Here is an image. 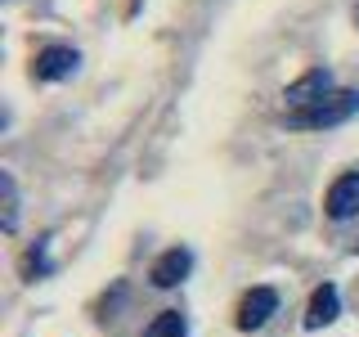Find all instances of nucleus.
Returning a JSON list of instances; mask_svg holds the SVG:
<instances>
[{
    "label": "nucleus",
    "instance_id": "f257e3e1",
    "mask_svg": "<svg viewBox=\"0 0 359 337\" xmlns=\"http://www.w3.org/2000/svg\"><path fill=\"white\" fill-rule=\"evenodd\" d=\"M359 112V90H332V95H323L319 104L301 108L287 117V126H301V131H319V126H341L346 117H355Z\"/></svg>",
    "mask_w": 359,
    "mask_h": 337
},
{
    "label": "nucleus",
    "instance_id": "f03ea898",
    "mask_svg": "<svg viewBox=\"0 0 359 337\" xmlns=\"http://www.w3.org/2000/svg\"><path fill=\"white\" fill-rule=\"evenodd\" d=\"M76 63H81V54L72 45H45V50H36V59H32V77L36 81H67L76 72Z\"/></svg>",
    "mask_w": 359,
    "mask_h": 337
},
{
    "label": "nucleus",
    "instance_id": "7ed1b4c3",
    "mask_svg": "<svg viewBox=\"0 0 359 337\" xmlns=\"http://www.w3.org/2000/svg\"><path fill=\"white\" fill-rule=\"evenodd\" d=\"M323 95H332V72H328V67H310L306 77H297V81L283 90V99H287V108H292V112L319 104Z\"/></svg>",
    "mask_w": 359,
    "mask_h": 337
},
{
    "label": "nucleus",
    "instance_id": "20e7f679",
    "mask_svg": "<svg viewBox=\"0 0 359 337\" xmlns=\"http://www.w3.org/2000/svg\"><path fill=\"white\" fill-rule=\"evenodd\" d=\"M274 310H278V292H274V288H265V284H261V288H252V292H247V297L238 301V329H243V333L265 329Z\"/></svg>",
    "mask_w": 359,
    "mask_h": 337
},
{
    "label": "nucleus",
    "instance_id": "39448f33",
    "mask_svg": "<svg viewBox=\"0 0 359 337\" xmlns=\"http://www.w3.org/2000/svg\"><path fill=\"white\" fill-rule=\"evenodd\" d=\"M323 211L332 220H355L359 216V171H346L341 180H332L328 198H323Z\"/></svg>",
    "mask_w": 359,
    "mask_h": 337
},
{
    "label": "nucleus",
    "instance_id": "423d86ee",
    "mask_svg": "<svg viewBox=\"0 0 359 337\" xmlns=\"http://www.w3.org/2000/svg\"><path fill=\"white\" fill-rule=\"evenodd\" d=\"M189 270H194V252L189 247H171V252H162L149 270L153 288H180L189 279Z\"/></svg>",
    "mask_w": 359,
    "mask_h": 337
},
{
    "label": "nucleus",
    "instance_id": "0eeeda50",
    "mask_svg": "<svg viewBox=\"0 0 359 337\" xmlns=\"http://www.w3.org/2000/svg\"><path fill=\"white\" fill-rule=\"evenodd\" d=\"M337 315H341V297H337V288L332 284L314 288V297H310V306H306V329H328Z\"/></svg>",
    "mask_w": 359,
    "mask_h": 337
},
{
    "label": "nucleus",
    "instance_id": "6e6552de",
    "mask_svg": "<svg viewBox=\"0 0 359 337\" xmlns=\"http://www.w3.org/2000/svg\"><path fill=\"white\" fill-rule=\"evenodd\" d=\"M144 337H189V324H184L180 310H162L149 329H144Z\"/></svg>",
    "mask_w": 359,
    "mask_h": 337
},
{
    "label": "nucleus",
    "instance_id": "1a4fd4ad",
    "mask_svg": "<svg viewBox=\"0 0 359 337\" xmlns=\"http://www.w3.org/2000/svg\"><path fill=\"white\" fill-rule=\"evenodd\" d=\"M0 189H5V230L14 234L18 230V189H14V176L0 171Z\"/></svg>",
    "mask_w": 359,
    "mask_h": 337
},
{
    "label": "nucleus",
    "instance_id": "9d476101",
    "mask_svg": "<svg viewBox=\"0 0 359 337\" xmlns=\"http://www.w3.org/2000/svg\"><path fill=\"white\" fill-rule=\"evenodd\" d=\"M32 270H36V275H50V261H45V243H36V247L27 252V275H32Z\"/></svg>",
    "mask_w": 359,
    "mask_h": 337
},
{
    "label": "nucleus",
    "instance_id": "9b49d317",
    "mask_svg": "<svg viewBox=\"0 0 359 337\" xmlns=\"http://www.w3.org/2000/svg\"><path fill=\"white\" fill-rule=\"evenodd\" d=\"M355 252H359V243H355Z\"/></svg>",
    "mask_w": 359,
    "mask_h": 337
}]
</instances>
